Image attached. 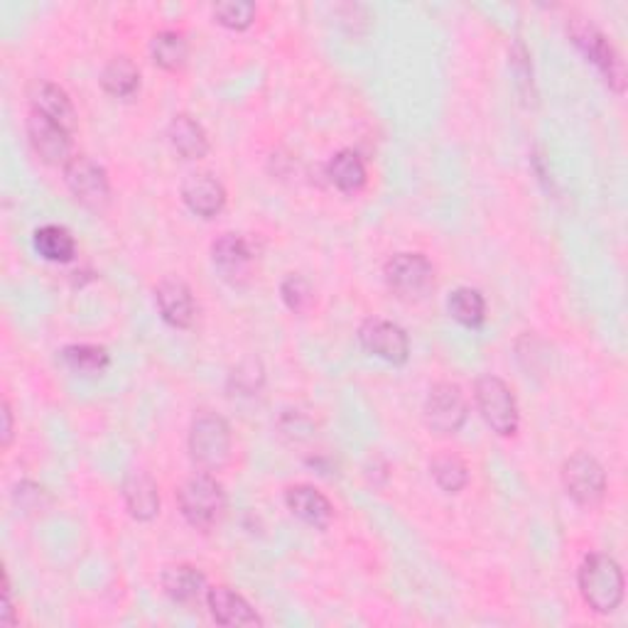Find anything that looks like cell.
Segmentation results:
<instances>
[{"instance_id": "cell-17", "label": "cell", "mask_w": 628, "mask_h": 628, "mask_svg": "<svg viewBox=\"0 0 628 628\" xmlns=\"http://www.w3.org/2000/svg\"><path fill=\"white\" fill-rule=\"evenodd\" d=\"M123 502L128 514L147 524L159 514V488L155 478L145 472H131L123 482Z\"/></svg>"}, {"instance_id": "cell-6", "label": "cell", "mask_w": 628, "mask_h": 628, "mask_svg": "<svg viewBox=\"0 0 628 628\" xmlns=\"http://www.w3.org/2000/svg\"><path fill=\"white\" fill-rule=\"evenodd\" d=\"M64 183H67L71 197L81 207L91 211H101L111 199V183L106 169L87 155H74L64 165Z\"/></svg>"}, {"instance_id": "cell-8", "label": "cell", "mask_w": 628, "mask_h": 628, "mask_svg": "<svg viewBox=\"0 0 628 628\" xmlns=\"http://www.w3.org/2000/svg\"><path fill=\"white\" fill-rule=\"evenodd\" d=\"M386 283L400 297H422L434 285L432 263L420 253H398L386 263Z\"/></svg>"}, {"instance_id": "cell-3", "label": "cell", "mask_w": 628, "mask_h": 628, "mask_svg": "<svg viewBox=\"0 0 628 628\" xmlns=\"http://www.w3.org/2000/svg\"><path fill=\"white\" fill-rule=\"evenodd\" d=\"M189 454L205 472H219L231 456L229 422L214 412H199L189 428Z\"/></svg>"}, {"instance_id": "cell-10", "label": "cell", "mask_w": 628, "mask_h": 628, "mask_svg": "<svg viewBox=\"0 0 628 628\" xmlns=\"http://www.w3.org/2000/svg\"><path fill=\"white\" fill-rule=\"evenodd\" d=\"M359 342L371 356L388 361L393 366H403L410 359V339L406 329L386 322V319H366L359 329Z\"/></svg>"}, {"instance_id": "cell-2", "label": "cell", "mask_w": 628, "mask_h": 628, "mask_svg": "<svg viewBox=\"0 0 628 628\" xmlns=\"http://www.w3.org/2000/svg\"><path fill=\"white\" fill-rule=\"evenodd\" d=\"M177 504L191 528L211 530L221 520L223 510H227V492L217 482V476L199 472L179 486Z\"/></svg>"}, {"instance_id": "cell-7", "label": "cell", "mask_w": 628, "mask_h": 628, "mask_svg": "<svg viewBox=\"0 0 628 628\" xmlns=\"http://www.w3.org/2000/svg\"><path fill=\"white\" fill-rule=\"evenodd\" d=\"M470 415V403H466L464 390L456 383H438L425 400V422L438 434L460 432Z\"/></svg>"}, {"instance_id": "cell-24", "label": "cell", "mask_w": 628, "mask_h": 628, "mask_svg": "<svg viewBox=\"0 0 628 628\" xmlns=\"http://www.w3.org/2000/svg\"><path fill=\"white\" fill-rule=\"evenodd\" d=\"M151 55L159 69L179 71L187 64L189 45L183 32L163 30V32H157L151 42Z\"/></svg>"}, {"instance_id": "cell-31", "label": "cell", "mask_w": 628, "mask_h": 628, "mask_svg": "<svg viewBox=\"0 0 628 628\" xmlns=\"http://www.w3.org/2000/svg\"><path fill=\"white\" fill-rule=\"evenodd\" d=\"M3 624H8V626H13L15 624V616H13V597H10V582H8V577H5V584H3Z\"/></svg>"}, {"instance_id": "cell-5", "label": "cell", "mask_w": 628, "mask_h": 628, "mask_svg": "<svg viewBox=\"0 0 628 628\" xmlns=\"http://www.w3.org/2000/svg\"><path fill=\"white\" fill-rule=\"evenodd\" d=\"M570 37L574 42L584 57H587L594 67L599 69V74L604 77V81L609 87L621 93L624 84H626V71H624V62L619 57V52L614 49V45L606 40L604 32L599 27H594L587 20H572L570 23Z\"/></svg>"}, {"instance_id": "cell-1", "label": "cell", "mask_w": 628, "mask_h": 628, "mask_svg": "<svg viewBox=\"0 0 628 628\" xmlns=\"http://www.w3.org/2000/svg\"><path fill=\"white\" fill-rule=\"evenodd\" d=\"M580 592L590 609L597 614H612L624 602V572L609 555L594 552L580 568Z\"/></svg>"}, {"instance_id": "cell-11", "label": "cell", "mask_w": 628, "mask_h": 628, "mask_svg": "<svg viewBox=\"0 0 628 628\" xmlns=\"http://www.w3.org/2000/svg\"><path fill=\"white\" fill-rule=\"evenodd\" d=\"M71 133L59 123L49 121L47 115L37 111L30 113L27 119V137L35 155L47 165H67L71 159Z\"/></svg>"}, {"instance_id": "cell-14", "label": "cell", "mask_w": 628, "mask_h": 628, "mask_svg": "<svg viewBox=\"0 0 628 628\" xmlns=\"http://www.w3.org/2000/svg\"><path fill=\"white\" fill-rule=\"evenodd\" d=\"M211 261H214L221 275L231 283L246 278L253 263L251 243L239 233H223L211 246Z\"/></svg>"}, {"instance_id": "cell-15", "label": "cell", "mask_w": 628, "mask_h": 628, "mask_svg": "<svg viewBox=\"0 0 628 628\" xmlns=\"http://www.w3.org/2000/svg\"><path fill=\"white\" fill-rule=\"evenodd\" d=\"M285 504L293 510V516H297L302 524L324 530L334 518V508L329 504V498L324 494H319L315 486L297 484L290 486L285 492Z\"/></svg>"}, {"instance_id": "cell-9", "label": "cell", "mask_w": 628, "mask_h": 628, "mask_svg": "<svg viewBox=\"0 0 628 628\" xmlns=\"http://www.w3.org/2000/svg\"><path fill=\"white\" fill-rule=\"evenodd\" d=\"M562 484L580 506L599 504L606 492L604 466L590 454H574L562 466Z\"/></svg>"}, {"instance_id": "cell-23", "label": "cell", "mask_w": 628, "mask_h": 628, "mask_svg": "<svg viewBox=\"0 0 628 628\" xmlns=\"http://www.w3.org/2000/svg\"><path fill=\"white\" fill-rule=\"evenodd\" d=\"M101 87L115 99H131L141 89V71L128 57H115L101 71Z\"/></svg>"}, {"instance_id": "cell-27", "label": "cell", "mask_w": 628, "mask_h": 628, "mask_svg": "<svg viewBox=\"0 0 628 628\" xmlns=\"http://www.w3.org/2000/svg\"><path fill=\"white\" fill-rule=\"evenodd\" d=\"M432 476L444 494H460L470 482V470L454 454H442L432 462Z\"/></svg>"}, {"instance_id": "cell-4", "label": "cell", "mask_w": 628, "mask_h": 628, "mask_svg": "<svg viewBox=\"0 0 628 628\" xmlns=\"http://www.w3.org/2000/svg\"><path fill=\"white\" fill-rule=\"evenodd\" d=\"M474 396L478 412H482L488 428H492L498 438H514L518 432L520 415L516 396L508 383L498 376H482L476 381Z\"/></svg>"}, {"instance_id": "cell-25", "label": "cell", "mask_w": 628, "mask_h": 628, "mask_svg": "<svg viewBox=\"0 0 628 628\" xmlns=\"http://www.w3.org/2000/svg\"><path fill=\"white\" fill-rule=\"evenodd\" d=\"M447 310H450L454 322L476 329L482 327L486 319V300L474 287H456L450 295V300H447Z\"/></svg>"}, {"instance_id": "cell-26", "label": "cell", "mask_w": 628, "mask_h": 628, "mask_svg": "<svg viewBox=\"0 0 628 628\" xmlns=\"http://www.w3.org/2000/svg\"><path fill=\"white\" fill-rule=\"evenodd\" d=\"M62 361L77 376H99L109 366V351L96 344H71L64 346Z\"/></svg>"}, {"instance_id": "cell-13", "label": "cell", "mask_w": 628, "mask_h": 628, "mask_svg": "<svg viewBox=\"0 0 628 628\" xmlns=\"http://www.w3.org/2000/svg\"><path fill=\"white\" fill-rule=\"evenodd\" d=\"M157 310L163 315L165 322L175 329H189L195 324L197 305L191 290L183 280H165L157 285L155 290Z\"/></svg>"}, {"instance_id": "cell-21", "label": "cell", "mask_w": 628, "mask_h": 628, "mask_svg": "<svg viewBox=\"0 0 628 628\" xmlns=\"http://www.w3.org/2000/svg\"><path fill=\"white\" fill-rule=\"evenodd\" d=\"M327 179L332 183L339 191H346V195H354V191L364 189L368 173L364 159L354 151H342L337 153L327 163Z\"/></svg>"}, {"instance_id": "cell-20", "label": "cell", "mask_w": 628, "mask_h": 628, "mask_svg": "<svg viewBox=\"0 0 628 628\" xmlns=\"http://www.w3.org/2000/svg\"><path fill=\"white\" fill-rule=\"evenodd\" d=\"M163 590L177 604H195L207 590L205 574L191 565H173L163 572Z\"/></svg>"}, {"instance_id": "cell-32", "label": "cell", "mask_w": 628, "mask_h": 628, "mask_svg": "<svg viewBox=\"0 0 628 628\" xmlns=\"http://www.w3.org/2000/svg\"><path fill=\"white\" fill-rule=\"evenodd\" d=\"M13 440V410H10L8 400L3 403V447L10 444Z\"/></svg>"}, {"instance_id": "cell-16", "label": "cell", "mask_w": 628, "mask_h": 628, "mask_svg": "<svg viewBox=\"0 0 628 628\" xmlns=\"http://www.w3.org/2000/svg\"><path fill=\"white\" fill-rule=\"evenodd\" d=\"M209 612L221 626H261V616L253 606L229 587H214L207 592Z\"/></svg>"}, {"instance_id": "cell-18", "label": "cell", "mask_w": 628, "mask_h": 628, "mask_svg": "<svg viewBox=\"0 0 628 628\" xmlns=\"http://www.w3.org/2000/svg\"><path fill=\"white\" fill-rule=\"evenodd\" d=\"M32 111L47 115L49 121L67 128L69 133H74V128H77V111H74L71 99L67 91L52 81H40L35 91H32Z\"/></svg>"}, {"instance_id": "cell-12", "label": "cell", "mask_w": 628, "mask_h": 628, "mask_svg": "<svg viewBox=\"0 0 628 628\" xmlns=\"http://www.w3.org/2000/svg\"><path fill=\"white\" fill-rule=\"evenodd\" d=\"M183 201L191 214L201 219H214L227 207V189L217 177L207 173L189 175L183 183Z\"/></svg>"}, {"instance_id": "cell-28", "label": "cell", "mask_w": 628, "mask_h": 628, "mask_svg": "<svg viewBox=\"0 0 628 628\" xmlns=\"http://www.w3.org/2000/svg\"><path fill=\"white\" fill-rule=\"evenodd\" d=\"M214 20L229 30H249L255 20V5L249 0H231V3L214 5Z\"/></svg>"}, {"instance_id": "cell-29", "label": "cell", "mask_w": 628, "mask_h": 628, "mask_svg": "<svg viewBox=\"0 0 628 628\" xmlns=\"http://www.w3.org/2000/svg\"><path fill=\"white\" fill-rule=\"evenodd\" d=\"M312 285L307 283L302 275H287V278L283 280L280 285V297H283V302L285 307L290 312L295 315H302L310 310V305H312Z\"/></svg>"}, {"instance_id": "cell-22", "label": "cell", "mask_w": 628, "mask_h": 628, "mask_svg": "<svg viewBox=\"0 0 628 628\" xmlns=\"http://www.w3.org/2000/svg\"><path fill=\"white\" fill-rule=\"evenodd\" d=\"M35 251L49 263H69L77 255V241L64 227L47 223L35 231Z\"/></svg>"}, {"instance_id": "cell-30", "label": "cell", "mask_w": 628, "mask_h": 628, "mask_svg": "<svg viewBox=\"0 0 628 628\" xmlns=\"http://www.w3.org/2000/svg\"><path fill=\"white\" fill-rule=\"evenodd\" d=\"M231 388L239 393V396H253L255 390L263 386V366L255 359H246L231 371Z\"/></svg>"}, {"instance_id": "cell-19", "label": "cell", "mask_w": 628, "mask_h": 628, "mask_svg": "<svg viewBox=\"0 0 628 628\" xmlns=\"http://www.w3.org/2000/svg\"><path fill=\"white\" fill-rule=\"evenodd\" d=\"M169 143H173L175 153L185 159H201L209 153V137L207 131L201 128L191 115H175L169 123Z\"/></svg>"}]
</instances>
